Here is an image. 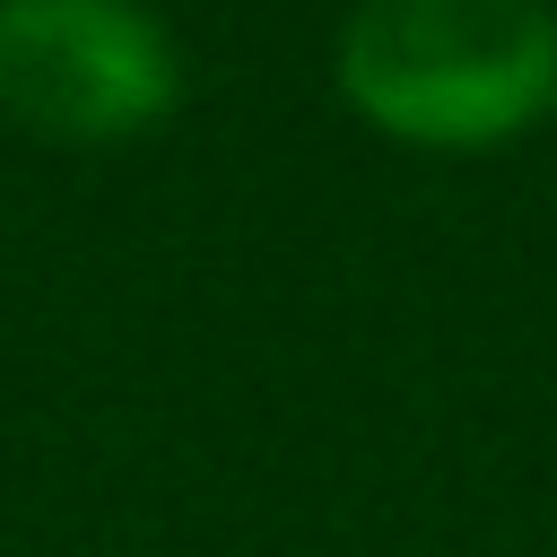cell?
I'll list each match as a JSON object with an SVG mask.
<instances>
[{
  "label": "cell",
  "mask_w": 557,
  "mask_h": 557,
  "mask_svg": "<svg viewBox=\"0 0 557 557\" xmlns=\"http://www.w3.org/2000/svg\"><path fill=\"white\" fill-rule=\"evenodd\" d=\"M331 78L366 131L487 157L557 113V0H357Z\"/></svg>",
  "instance_id": "obj_1"
},
{
  "label": "cell",
  "mask_w": 557,
  "mask_h": 557,
  "mask_svg": "<svg viewBox=\"0 0 557 557\" xmlns=\"http://www.w3.org/2000/svg\"><path fill=\"white\" fill-rule=\"evenodd\" d=\"M183 104V52L148 0H0V113L61 148H122Z\"/></svg>",
  "instance_id": "obj_2"
}]
</instances>
